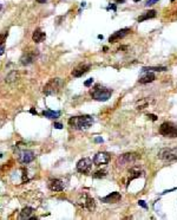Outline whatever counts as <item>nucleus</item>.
Here are the masks:
<instances>
[{"label": "nucleus", "mask_w": 177, "mask_h": 220, "mask_svg": "<svg viewBox=\"0 0 177 220\" xmlns=\"http://www.w3.org/2000/svg\"><path fill=\"white\" fill-rule=\"evenodd\" d=\"M69 124L71 128L76 130H86L93 124V117L90 115L75 116L69 120Z\"/></svg>", "instance_id": "obj_1"}, {"label": "nucleus", "mask_w": 177, "mask_h": 220, "mask_svg": "<svg viewBox=\"0 0 177 220\" xmlns=\"http://www.w3.org/2000/svg\"><path fill=\"white\" fill-rule=\"evenodd\" d=\"M112 92H114L112 89H109V88H105V86H102L100 84H97L94 88H92L90 90V95L96 101L105 102L111 97Z\"/></svg>", "instance_id": "obj_2"}, {"label": "nucleus", "mask_w": 177, "mask_h": 220, "mask_svg": "<svg viewBox=\"0 0 177 220\" xmlns=\"http://www.w3.org/2000/svg\"><path fill=\"white\" fill-rule=\"evenodd\" d=\"M141 156L138 154H136V153H125V154H122L119 156V158L117 159V167L118 168H124L126 166H129V164H132L137 159H139Z\"/></svg>", "instance_id": "obj_3"}, {"label": "nucleus", "mask_w": 177, "mask_h": 220, "mask_svg": "<svg viewBox=\"0 0 177 220\" xmlns=\"http://www.w3.org/2000/svg\"><path fill=\"white\" fill-rule=\"evenodd\" d=\"M60 86H61L60 78H52V80H50L45 84L43 91L46 96H52V95H55V93L59 91Z\"/></svg>", "instance_id": "obj_4"}, {"label": "nucleus", "mask_w": 177, "mask_h": 220, "mask_svg": "<svg viewBox=\"0 0 177 220\" xmlns=\"http://www.w3.org/2000/svg\"><path fill=\"white\" fill-rule=\"evenodd\" d=\"M159 134L165 137H177V125L171 122H164L159 127Z\"/></svg>", "instance_id": "obj_5"}, {"label": "nucleus", "mask_w": 177, "mask_h": 220, "mask_svg": "<svg viewBox=\"0 0 177 220\" xmlns=\"http://www.w3.org/2000/svg\"><path fill=\"white\" fill-rule=\"evenodd\" d=\"M158 158L164 161H174L177 160V150L171 148H163L158 153Z\"/></svg>", "instance_id": "obj_6"}, {"label": "nucleus", "mask_w": 177, "mask_h": 220, "mask_svg": "<svg viewBox=\"0 0 177 220\" xmlns=\"http://www.w3.org/2000/svg\"><path fill=\"white\" fill-rule=\"evenodd\" d=\"M92 169V160L88 158H83L77 163V170L82 174H88Z\"/></svg>", "instance_id": "obj_7"}, {"label": "nucleus", "mask_w": 177, "mask_h": 220, "mask_svg": "<svg viewBox=\"0 0 177 220\" xmlns=\"http://www.w3.org/2000/svg\"><path fill=\"white\" fill-rule=\"evenodd\" d=\"M111 159V156L109 153L106 152H99L94 155V158H93V164H96V166H102V164H106L109 163Z\"/></svg>", "instance_id": "obj_8"}, {"label": "nucleus", "mask_w": 177, "mask_h": 220, "mask_svg": "<svg viewBox=\"0 0 177 220\" xmlns=\"http://www.w3.org/2000/svg\"><path fill=\"white\" fill-rule=\"evenodd\" d=\"M38 56V50H32V51H27L25 52L21 56L20 58V63L22 65H30L32 64V63L34 62L36 57Z\"/></svg>", "instance_id": "obj_9"}, {"label": "nucleus", "mask_w": 177, "mask_h": 220, "mask_svg": "<svg viewBox=\"0 0 177 220\" xmlns=\"http://www.w3.org/2000/svg\"><path fill=\"white\" fill-rule=\"evenodd\" d=\"M36 158V155L34 153L32 152V150H28V149H26V150H22L19 153V161L24 164H27L30 162H32Z\"/></svg>", "instance_id": "obj_10"}, {"label": "nucleus", "mask_w": 177, "mask_h": 220, "mask_svg": "<svg viewBox=\"0 0 177 220\" xmlns=\"http://www.w3.org/2000/svg\"><path fill=\"white\" fill-rule=\"evenodd\" d=\"M47 186H49V188L52 192H61L64 191V187H65L64 182L59 179H51L49 184H47Z\"/></svg>", "instance_id": "obj_11"}, {"label": "nucleus", "mask_w": 177, "mask_h": 220, "mask_svg": "<svg viewBox=\"0 0 177 220\" xmlns=\"http://www.w3.org/2000/svg\"><path fill=\"white\" fill-rule=\"evenodd\" d=\"M129 32H131V30L130 28H122V30H119V31H117V32H115L112 36H110V38H109V42L110 43H116V42H118V40H120L122 38H124Z\"/></svg>", "instance_id": "obj_12"}, {"label": "nucleus", "mask_w": 177, "mask_h": 220, "mask_svg": "<svg viewBox=\"0 0 177 220\" xmlns=\"http://www.w3.org/2000/svg\"><path fill=\"white\" fill-rule=\"evenodd\" d=\"M120 199H122V195H120V193L118 192H114V193H111L106 196H104V198H102V202L104 203H116L118 202Z\"/></svg>", "instance_id": "obj_13"}, {"label": "nucleus", "mask_w": 177, "mask_h": 220, "mask_svg": "<svg viewBox=\"0 0 177 220\" xmlns=\"http://www.w3.org/2000/svg\"><path fill=\"white\" fill-rule=\"evenodd\" d=\"M83 195H84V200H83V203H82V205H83L86 209H88V211H93V209L96 208L94 199L91 198V196L88 195L87 193H83Z\"/></svg>", "instance_id": "obj_14"}, {"label": "nucleus", "mask_w": 177, "mask_h": 220, "mask_svg": "<svg viewBox=\"0 0 177 220\" xmlns=\"http://www.w3.org/2000/svg\"><path fill=\"white\" fill-rule=\"evenodd\" d=\"M88 70H90V65L88 64H82L77 66L76 69L72 70V76L73 77H82L83 75H85Z\"/></svg>", "instance_id": "obj_15"}, {"label": "nucleus", "mask_w": 177, "mask_h": 220, "mask_svg": "<svg viewBox=\"0 0 177 220\" xmlns=\"http://www.w3.org/2000/svg\"><path fill=\"white\" fill-rule=\"evenodd\" d=\"M129 174H130V178H129V181H131L132 179H136V178H139V176H142L144 173H143V170H142V168L141 167H138V166H133V167H131L130 169H129Z\"/></svg>", "instance_id": "obj_16"}, {"label": "nucleus", "mask_w": 177, "mask_h": 220, "mask_svg": "<svg viewBox=\"0 0 177 220\" xmlns=\"http://www.w3.org/2000/svg\"><path fill=\"white\" fill-rule=\"evenodd\" d=\"M45 38H46V34L40 28H37L33 32V34H32V39H33L34 43H42L45 40Z\"/></svg>", "instance_id": "obj_17"}, {"label": "nucleus", "mask_w": 177, "mask_h": 220, "mask_svg": "<svg viewBox=\"0 0 177 220\" xmlns=\"http://www.w3.org/2000/svg\"><path fill=\"white\" fill-rule=\"evenodd\" d=\"M156 80V76L155 74H152V72H148L147 75H144L139 78V83L141 84H147V83H151V82H154Z\"/></svg>", "instance_id": "obj_18"}, {"label": "nucleus", "mask_w": 177, "mask_h": 220, "mask_svg": "<svg viewBox=\"0 0 177 220\" xmlns=\"http://www.w3.org/2000/svg\"><path fill=\"white\" fill-rule=\"evenodd\" d=\"M156 17V11L155 10H150L145 13H143L141 17H138V23H142L144 20H148V19H152Z\"/></svg>", "instance_id": "obj_19"}, {"label": "nucleus", "mask_w": 177, "mask_h": 220, "mask_svg": "<svg viewBox=\"0 0 177 220\" xmlns=\"http://www.w3.org/2000/svg\"><path fill=\"white\" fill-rule=\"evenodd\" d=\"M43 115H44L45 117H47V119H58V117L60 116V113H59V111H53V110L47 109V110H44V111H43Z\"/></svg>", "instance_id": "obj_20"}, {"label": "nucleus", "mask_w": 177, "mask_h": 220, "mask_svg": "<svg viewBox=\"0 0 177 220\" xmlns=\"http://www.w3.org/2000/svg\"><path fill=\"white\" fill-rule=\"evenodd\" d=\"M33 208L32 207H25L21 212H20V219H30L31 214L33 213Z\"/></svg>", "instance_id": "obj_21"}, {"label": "nucleus", "mask_w": 177, "mask_h": 220, "mask_svg": "<svg viewBox=\"0 0 177 220\" xmlns=\"http://www.w3.org/2000/svg\"><path fill=\"white\" fill-rule=\"evenodd\" d=\"M142 71H166V68L164 66H148V68H143Z\"/></svg>", "instance_id": "obj_22"}, {"label": "nucleus", "mask_w": 177, "mask_h": 220, "mask_svg": "<svg viewBox=\"0 0 177 220\" xmlns=\"http://www.w3.org/2000/svg\"><path fill=\"white\" fill-rule=\"evenodd\" d=\"M106 174H108V170H106V169H100V170L96 172L92 176H93L94 179H102V178H105Z\"/></svg>", "instance_id": "obj_23"}, {"label": "nucleus", "mask_w": 177, "mask_h": 220, "mask_svg": "<svg viewBox=\"0 0 177 220\" xmlns=\"http://www.w3.org/2000/svg\"><path fill=\"white\" fill-rule=\"evenodd\" d=\"M14 80H17V74L15 72H12L11 75L6 76V82H13Z\"/></svg>", "instance_id": "obj_24"}, {"label": "nucleus", "mask_w": 177, "mask_h": 220, "mask_svg": "<svg viewBox=\"0 0 177 220\" xmlns=\"http://www.w3.org/2000/svg\"><path fill=\"white\" fill-rule=\"evenodd\" d=\"M7 32H4L3 34H0V46L1 45H4V43H5V40H6V38H7Z\"/></svg>", "instance_id": "obj_25"}, {"label": "nucleus", "mask_w": 177, "mask_h": 220, "mask_svg": "<svg viewBox=\"0 0 177 220\" xmlns=\"http://www.w3.org/2000/svg\"><path fill=\"white\" fill-rule=\"evenodd\" d=\"M148 117H149L151 121H157V116L154 115V114H148Z\"/></svg>", "instance_id": "obj_26"}, {"label": "nucleus", "mask_w": 177, "mask_h": 220, "mask_svg": "<svg viewBox=\"0 0 177 220\" xmlns=\"http://www.w3.org/2000/svg\"><path fill=\"white\" fill-rule=\"evenodd\" d=\"M53 128H55V129H61L63 128V125H61V123H53Z\"/></svg>", "instance_id": "obj_27"}, {"label": "nucleus", "mask_w": 177, "mask_h": 220, "mask_svg": "<svg viewBox=\"0 0 177 220\" xmlns=\"http://www.w3.org/2000/svg\"><path fill=\"white\" fill-rule=\"evenodd\" d=\"M138 205L142 206L143 208H147V207H148V206H147V203H145V201H143V200H139V201H138Z\"/></svg>", "instance_id": "obj_28"}, {"label": "nucleus", "mask_w": 177, "mask_h": 220, "mask_svg": "<svg viewBox=\"0 0 177 220\" xmlns=\"http://www.w3.org/2000/svg\"><path fill=\"white\" fill-rule=\"evenodd\" d=\"M92 83H93V80H92V78H90V80H87V81L84 83V85H85V86H90Z\"/></svg>", "instance_id": "obj_29"}, {"label": "nucleus", "mask_w": 177, "mask_h": 220, "mask_svg": "<svg viewBox=\"0 0 177 220\" xmlns=\"http://www.w3.org/2000/svg\"><path fill=\"white\" fill-rule=\"evenodd\" d=\"M158 0H148V3L145 4L147 6H150V5H152V4H155V3H157Z\"/></svg>", "instance_id": "obj_30"}, {"label": "nucleus", "mask_w": 177, "mask_h": 220, "mask_svg": "<svg viewBox=\"0 0 177 220\" xmlns=\"http://www.w3.org/2000/svg\"><path fill=\"white\" fill-rule=\"evenodd\" d=\"M108 9H109V10H114V11H116V6H115V5H110Z\"/></svg>", "instance_id": "obj_31"}, {"label": "nucleus", "mask_w": 177, "mask_h": 220, "mask_svg": "<svg viewBox=\"0 0 177 220\" xmlns=\"http://www.w3.org/2000/svg\"><path fill=\"white\" fill-rule=\"evenodd\" d=\"M96 142H103V138H100V137H97V138H96Z\"/></svg>", "instance_id": "obj_32"}, {"label": "nucleus", "mask_w": 177, "mask_h": 220, "mask_svg": "<svg viewBox=\"0 0 177 220\" xmlns=\"http://www.w3.org/2000/svg\"><path fill=\"white\" fill-rule=\"evenodd\" d=\"M116 1H117V4H122V3L125 1V0H116Z\"/></svg>", "instance_id": "obj_33"}, {"label": "nucleus", "mask_w": 177, "mask_h": 220, "mask_svg": "<svg viewBox=\"0 0 177 220\" xmlns=\"http://www.w3.org/2000/svg\"><path fill=\"white\" fill-rule=\"evenodd\" d=\"M38 3H40V4H44V3H46V0H37Z\"/></svg>", "instance_id": "obj_34"}, {"label": "nucleus", "mask_w": 177, "mask_h": 220, "mask_svg": "<svg viewBox=\"0 0 177 220\" xmlns=\"http://www.w3.org/2000/svg\"><path fill=\"white\" fill-rule=\"evenodd\" d=\"M133 1H135V3H137V1H139V0H133Z\"/></svg>", "instance_id": "obj_35"}, {"label": "nucleus", "mask_w": 177, "mask_h": 220, "mask_svg": "<svg viewBox=\"0 0 177 220\" xmlns=\"http://www.w3.org/2000/svg\"><path fill=\"white\" fill-rule=\"evenodd\" d=\"M0 10H1V6H0Z\"/></svg>", "instance_id": "obj_36"}, {"label": "nucleus", "mask_w": 177, "mask_h": 220, "mask_svg": "<svg viewBox=\"0 0 177 220\" xmlns=\"http://www.w3.org/2000/svg\"><path fill=\"white\" fill-rule=\"evenodd\" d=\"M171 1H174V0H171Z\"/></svg>", "instance_id": "obj_37"}]
</instances>
